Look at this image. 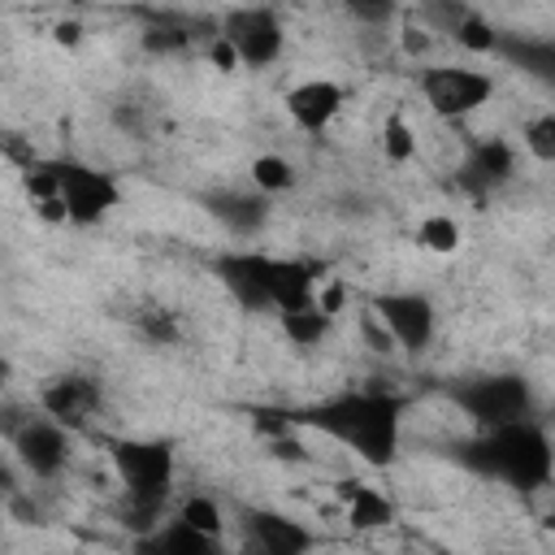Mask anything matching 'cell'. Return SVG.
<instances>
[{
	"label": "cell",
	"mask_w": 555,
	"mask_h": 555,
	"mask_svg": "<svg viewBox=\"0 0 555 555\" xmlns=\"http://www.w3.org/2000/svg\"><path fill=\"white\" fill-rule=\"evenodd\" d=\"M9 451H13L17 468H22L26 477H35V481H56V477L69 468V455H74L69 429H61L56 421H48L43 412H39V416L30 412V416H22V421L13 425Z\"/></svg>",
	"instance_id": "8fae6325"
},
{
	"label": "cell",
	"mask_w": 555,
	"mask_h": 555,
	"mask_svg": "<svg viewBox=\"0 0 555 555\" xmlns=\"http://www.w3.org/2000/svg\"><path fill=\"white\" fill-rule=\"evenodd\" d=\"M134 334L143 338V343H152V347H173L178 338H182V321H178V312L169 308V304H139L134 308Z\"/></svg>",
	"instance_id": "44dd1931"
},
{
	"label": "cell",
	"mask_w": 555,
	"mask_h": 555,
	"mask_svg": "<svg viewBox=\"0 0 555 555\" xmlns=\"http://www.w3.org/2000/svg\"><path fill=\"white\" fill-rule=\"evenodd\" d=\"M429 48V30H403V52H425Z\"/></svg>",
	"instance_id": "d6a6232c"
},
{
	"label": "cell",
	"mask_w": 555,
	"mask_h": 555,
	"mask_svg": "<svg viewBox=\"0 0 555 555\" xmlns=\"http://www.w3.org/2000/svg\"><path fill=\"white\" fill-rule=\"evenodd\" d=\"M35 212H39L48 225H61V221H65V208H61V199H43V204H35Z\"/></svg>",
	"instance_id": "1f68e13d"
},
{
	"label": "cell",
	"mask_w": 555,
	"mask_h": 555,
	"mask_svg": "<svg viewBox=\"0 0 555 555\" xmlns=\"http://www.w3.org/2000/svg\"><path fill=\"white\" fill-rule=\"evenodd\" d=\"M100 403H104V386H100V377L78 373V369L48 377L43 390H39V412H43L48 421H56L61 429H78V425H87V421L100 412Z\"/></svg>",
	"instance_id": "4fadbf2b"
},
{
	"label": "cell",
	"mask_w": 555,
	"mask_h": 555,
	"mask_svg": "<svg viewBox=\"0 0 555 555\" xmlns=\"http://www.w3.org/2000/svg\"><path fill=\"white\" fill-rule=\"evenodd\" d=\"M460 243H464V230H460V221L451 212H425L416 221V247L421 251L451 256V251H460Z\"/></svg>",
	"instance_id": "7402d4cb"
},
{
	"label": "cell",
	"mask_w": 555,
	"mask_h": 555,
	"mask_svg": "<svg viewBox=\"0 0 555 555\" xmlns=\"http://www.w3.org/2000/svg\"><path fill=\"white\" fill-rule=\"evenodd\" d=\"M56 43H61V48H78V43H82V26H78V22H61V26H56Z\"/></svg>",
	"instance_id": "4dcf8cb0"
},
{
	"label": "cell",
	"mask_w": 555,
	"mask_h": 555,
	"mask_svg": "<svg viewBox=\"0 0 555 555\" xmlns=\"http://www.w3.org/2000/svg\"><path fill=\"white\" fill-rule=\"evenodd\" d=\"M338 494H343V507H347V525L356 533H373V529H386L395 520L390 494H382V490H373L364 481H343Z\"/></svg>",
	"instance_id": "e0dca14e"
},
{
	"label": "cell",
	"mask_w": 555,
	"mask_h": 555,
	"mask_svg": "<svg viewBox=\"0 0 555 555\" xmlns=\"http://www.w3.org/2000/svg\"><path fill=\"white\" fill-rule=\"evenodd\" d=\"M520 152H529L538 165H551L555 160V113H538L520 126Z\"/></svg>",
	"instance_id": "484cf974"
},
{
	"label": "cell",
	"mask_w": 555,
	"mask_h": 555,
	"mask_svg": "<svg viewBox=\"0 0 555 555\" xmlns=\"http://www.w3.org/2000/svg\"><path fill=\"white\" fill-rule=\"evenodd\" d=\"M173 520H182V525H191V529H199V533L225 538V512H221V503H217L212 494H186V499L178 503V516H173Z\"/></svg>",
	"instance_id": "cb8c5ba5"
},
{
	"label": "cell",
	"mask_w": 555,
	"mask_h": 555,
	"mask_svg": "<svg viewBox=\"0 0 555 555\" xmlns=\"http://www.w3.org/2000/svg\"><path fill=\"white\" fill-rule=\"evenodd\" d=\"M451 43H460L464 52H473V56H494V43H499V26L490 22V17H481L477 9H468L460 22H455V30H451Z\"/></svg>",
	"instance_id": "603a6c76"
},
{
	"label": "cell",
	"mask_w": 555,
	"mask_h": 555,
	"mask_svg": "<svg viewBox=\"0 0 555 555\" xmlns=\"http://www.w3.org/2000/svg\"><path fill=\"white\" fill-rule=\"evenodd\" d=\"M208 61H212L221 74H234V69H238V56L230 52V43H225L221 35H208Z\"/></svg>",
	"instance_id": "83f0119b"
},
{
	"label": "cell",
	"mask_w": 555,
	"mask_h": 555,
	"mask_svg": "<svg viewBox=\"0 0 555 555\" xmlns=\"http://www.w3.org/2000/svg\"><path fill=\"white\" fill-rule=\"evenodd\" d=\"M403 408H408V399L395 390L356 386V390H338V395H325V399L291 412V421H295V429H317L330 442L347 447L369 468H390L399 460V442H403Z\"/></svg>",
	"instance_id": "6da1fadb"
},
{
	"label": "cell",
	"mask_w": 555,
	"mask_h": 555,
	"mask_svg": "<svg viewBox=\"0 0 555 555\" xmlns=\"http://www.w3.org/2000/svg\"><path fill=\"white\" fill-rule=\"evenodd\" d=\"M134 555H230V546H225V538L199 533V529L169 516L156 529L134 538Z\"/></svg>",
	"instance_id": "2e32d148"
},
{
	"label": "cell",
	"mask_w": 555,
	"mask_h": 555,
	"mask_svg": "<svg viewBox=\"0 0 555 555\" xmlns=\"http://www.w3.org/2000/svg\"><path fill=\"white\" fill-rule=\"evenodd\" d=\"M278 330L286 334V343L295 347H321L334 334V317L321 312L317 304H304L295 312H278Z\"/></svg>",
	"instance_id": "ffe728a7"
},
{
	"label": "cell",
	"mask_w": 555,
	"mask_h": 555,
	"mask_svg": "<svg viewBox=\"0 0 555 555\" xmlns=\"http://www.w3.org/2000/svg\"><path fill=\"white\" fill-rule=\"evenodd\" d=\"M494 56L520 65L525 74H533V78H542V82L555 78V43H551V39H525V35H503V30H499Z\"/></svg>",
	"instance_id": "ac0fdd59"
},
{
	"label": "cell",
	"mask_w": 555,
	"mask_h": 555,
	"mask_svg": "<svg viewBox=\"0 0 555 555\" xmlns=\"http://www.w3.org/2000/svg\"><path fill=\"white\" fill-rule=\"evenodd\" d=\"M199 204H204V212L230 238H256L269 225V217H273V199H264L260 191H251L243 182H234V186H208L199 195Z\"/></svg>",
	"instance_id": "5bb4252c"
},
{
	"label": "cell",
	"mask_w": 555,
	"mask_h": 555,
	"mask_svg": "<svg viewBox=\"0 0 555 555\" xmlns=\"http://www.w3.org/2000/svg\"><path fill=\"white\" fill-rule=\"evenodd\" d=\"M364 338L373 343V351H395V343H390V334L382 330V321H377L373 312H364Z\"/></svg>",
	"instance_id": "f546056e"
},
{
	"label": "cell",
	"mask_w": 555,
	"mask_h": 555,
	"mask_svg": "<svg viewBox=\"0 0 555 555\" xmlns=\"http://www.w3.org/2000/svg\"><path fill=\"white\" fill-rule=\"evenodd\" d=\"M191 39H195V35H191V26L169 17L165 26H152V30L143 35V48H147V52H182Z\"/></svg>",
	"instance_id": "4316f807"
},
{
	"label": "cell",
	"mask_w": 555,
	"mask_h": 555,
	"mask_svg": "<svg viewBox=\"0 0 555 555\" xmlns=\"http://www.w3.org/2000/svg\"><path fill=\"white\" fill-rule=\"evenodd\" d=\"M343 104H347V91L334 78H304V82L286 87V95H282V108H286L291 126H299L304 134L330 130L338 121Z\"/></svg>",
	"instance_id": "9a60e30c"
},
{
	"label": "cell",
	"mask_w": 555,
	"mask_h": 555,
	"mask_svg": "<svg viewBox=\"0 0 555 555\" xmlns=\"http://www.w3.org/2000/svg\"><path fill=\"white\" fill-rule=\"evenodd\" d=\"M460 464L473 468L477 477L503 481L507 490L533 494V490L551 486L555 447H551L546 425L533 416V421H516V425H499V429H477L460 447Z\"/></svg>",
	"instance_id": "3957f363"
},
{
	"label": "cell",
	"mask_w": 555,
	"mask_h": 555,
	"mask_svg": "<svg viewBox=\"0 0 555 555\" xmlns=\"http://www.w3.org/2000/svg\"><path fill=\"white\" fill-rule=\"evenodd\" d=\"M212 278L243 312H273V256L256 247H225L208 256Z\"/></svg>",
	"instance_id": "30bf717a"
},
{
	"label": "cell",
	"mask_w": 555,
	"mask_h": 555,
	"mask_svg": "<svg viewBox=\"0 0 555 555\" xmlns=\"http://www.w3.org/2000/svg\"><path fill=\"white\" fill-rule=\"evenodd\" d=\"M9 382H13V360H9L4 351H0V390H4Z\"/></svg>",
	"instance_id": "836d02e7"
},
{
	"label": "cell",
	"mask_w": 555,
	"mask_h": 555,
	"mask_svg": "<svg viewBox=\"0 0 555 555\" xmlns=\"http://www.w3.org/2000/svg\"><path fill=\"white\" fill-rule=\"evenodd\" d=\"M321 546L317 529L278 507H243L238 512V542L230 555H312Z\"/></svg>",
	"instance_id": "52a82bcc"
},
{
	"label": "cell",
	"mask_w": 555,
	"mask_h": 555,
	"mask_svg": "<svg viewBox=\"0 0 555 555\" xmlns=\"http://www.w3.org/2000/svg\"><path fill=\"white\" fill-rule=\"evenodd\" d=\"M369 312L382 321L390 343L408 356H421L438 338V304L425 291H377Z\"/></svg>",
	"instance_id": "9c48e42d"
},
{
	"label": "cell",
	"mask_w": 555,
	"mask_h": 555,
	"mask_svg": "<svg viewBox=\"0 0 555 555\" xmlns=\"http://www.w3.org/2000/svg\"><path fill=\"white\" fill-rule=\"evenodd\" d=\"M247 186L260 191L264 199H278V195H291V191L299 186V169H295L291 156H282V152H264V156L251 160V169H247Z\"/></svg>",
	"instance_id": "d6986e66"
},
{
	"label": "cell",
	"mask_w": 555,
	"mask_h": 555,
	"mask_svg": "<svg viewBox=\"0 0 555 555\" xmlns=\"http://www.w3.org/2000/svg\"><path fill=\"white\" fill-rule=\"evenodd\" d=\"M217 35L230 43V52L238 56V69H269L273 61H282L286 52V26L282 13L269 4H238L225 9L217 22Z\"/></svg>",
	"instance_id": "8992f818"
},
{
	"label": "cell",
	"mask_w": 555,
	"mask_h": 555,
	"mask_svg": "<svg viewBox=\"0 0 555 555\" xmlns=\"http://www.w3.org/2000/svg\"><path fill=\"white\" fill-rule=\"evenodd\" d=\"M516 169H520L516 143L490 134V139L468 143L464 160L455 165V186H460L468 199H490V195H499L503 186L516 182Z\"/></svg>",
	"instance_id": "7c38bea8"
},
{
	"label": "cell",
	"mask_w": 555,
	"mask_h": 555,
	"mask_svg": "<svg viewBox=\"0 0 555 555\" xmlns=\"http://www.w3.org/2000/svg\"><path fill=\"white\" fill-rule=\"evenodd\" d=\"M447 395H451V403L477 429H499V425H516V421H533L538 416V390H533V382L525 373H512V369L460 377Z\"/></svg>",
	"instance_id": "277c9868"
},
{
	"label": "cell",
	"mask_w": 555,
	"mask_h": 555,
	"mask_svg": "<svg viewBox=\"0 0 555 555\" xmlns=\"http://www.w3.org/2000/svg\"><path fill=\"white\" fill-rule=\"evenodd\" d=\"M108 464L121 481V525L134 533H147L165 520L178 451L169 438H134V434H108L104 438Z\"/></svg>",
	"instance_id": "7a4b0ae2"
},
{
	"label": "cell",
	"mask_w": 555,
	"mask_h": 555,
	"mask_svg": "<svg viewBox=\"0 0 555 555\" xmlns=\"http://www.w3.org/2000/svg\"><path fill=\"white\" fill-rule=\"evenodd\" d=\"M421 100L429 113L460 121L494 100V78L477 65H425L421 69Z\"/></svg>",
	"instance_id": "ba28073f"
},
{
	"label": "cell",
	"mask_w": 555,
	"mask_h": 555,
	"mask_svg": "<svg viewBox=\"0 0 555 555\" xmlns=\"http://www.w3.org/2000/svg\"><path fill=\"white\" fill-rule=\"evenodd\" d=\"M377 139H382V156H386L390 165H408V160L416 156V130L408 126L403 113H386Z\"/></svg>",
	"instance_id": "d4e9b609"
},
{
	"label": "cell",
	"mask_w": 555,
	"mask_h": 555,
	"mask_svg": "<svg viewBox=\"0 0 555 555\" xmlns=\"http://www.w3.org/2000/svg\"><path fill=\"white\" fill-rule=\"evenodd\" d=\"M48 169L56 178V199L69 225H100L113 208H121V182L108 169H95L74 156H48Z\"/></svg>",
	"instance_id": "5b68a950"
},
{
	"label": "cell",
	"mask_w": 555,
	"mask_h": 555,
	"mask_svg": "<svg viewBox=\"0 0 555 555\" xmlns=\"http://www.w3.org/2000/svg\"><path fill=\"white\" fill-rule=\"evenodd\" d=\"M347 13H351V17H360V22H377V26L395 17V9H390V4H347Z\"/></svg>",
	"instance_id": "f1b7e54d"
},
{
	"label": "cell",
	"mask_w": 555,
	"mask_h": 555,
	"mask_svg": "<svg viewBox=\"0 0 555 555\" xmlns=\"http://www.w3.org/2000/svg\"><path fill=\"white\" fill-rule=\"evenodd\" d=\"M499 555H512V551H499Z\"/></svg>",
	"instance_id": "e575fe53"
}]
</instances>
